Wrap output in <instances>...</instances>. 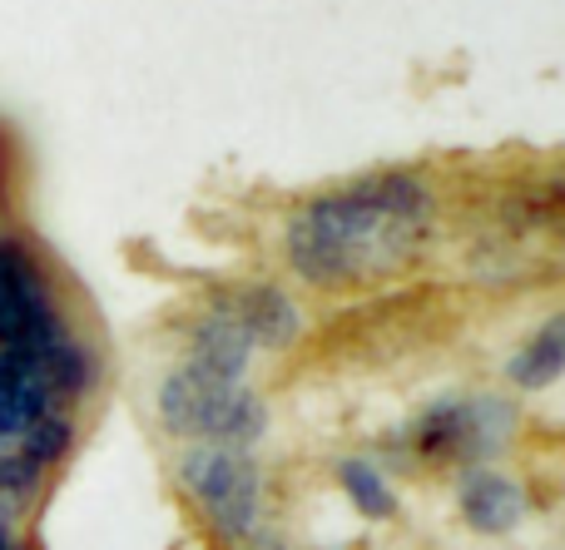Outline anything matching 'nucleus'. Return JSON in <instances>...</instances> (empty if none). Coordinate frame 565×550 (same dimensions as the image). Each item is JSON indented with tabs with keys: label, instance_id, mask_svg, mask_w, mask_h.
<instances>
[{
	"label": "nucleus",
	"instance_id": "f257e3e1",
	"mask_svg": "<svg viewBox=\"0 0 565 550\" xmlns=\"http://www.w3.org/2000/svg\"><path fill=\"white\" fill-rule=\"evenodd\" d=\"M427 179L417 174H372L348 188L318 194L288 218L282 254L288 268L312 288H367L402 273L431 234Z\"/></svg>",
	"mask_w": 565,
	"mask_h": 550
},
{
	"label": "nucleus",
	"instance_id": "20e7f679",
	"mask_svg": "<svg viewBox=\"0 0 565 550\" xmlns=\"http://www.w3.org/2000/svg\"><path fill=\"white\" fill-rule=\"evenodd\" d=\"M179 482H184L189 502L209 521L218 541H244L258 526V502H264V482L248 452L218 442H199L179 462Z\"/></svg>",
	"mask_w": 565,
	"mask_h": 550
},
{
	"label": "nucleus",
	"instance_id": "7ed1b4c3",
	"mask_svg": "<svg viewBox=\"0 0 565 550\" xmlns=\"http://www.w3.org/2000/svg\"><path fill=\"white\" fill-rule=\"evenodd\" d=\"M511 436H516V407L507 397L431 402L407 427V446L437 466H481L487 456L507 452Z\"/></svg>",
	"mask_w": 565,
	"mask_h": 550
},
{
	"label": "nucleus",
	"instance_id": "39448f33",
	"mask_svg": "<svg viewBox=\"0 0 565 550\" xmlns=\"http://www.w3.org/2000/svg\"><path fill=\"white\" fill-rule=\"evenodd\" d=\"M457 506H461V521L477 536H507L526 516L521 486L511 476H501L497 466H467L457 482Z\"/></svg>",
	"mask_w": 565,
	"mask_h": 550
},
{
	"label": "nucleus",
	"instance_id": "423d86ee",
	"mask_svg": "<svg viewBox=\"0 0 565 550\" xmlns=\"http://www.w3.org/2000/svg\"><path fill=\"white\" fill-rule=\"evenodd\" d=\"M248 357H254V343H248L244 323L234 317V308L218 298V303L194 323V333H189V363L214 373V377H228V382H244Z\"/></svg>",
	"mask_w": 565,
	"mask_h": 550
},
{
	"label": "nucleus",
	"instance_id": "0eeeda50",
	"mask_svg": "<svg viewBox=\"0 0 565 550\" xmlns=\"http://www.w3.org/2000/svg\"><path fill=\"white\" fill-rule=\"evenodd\" d=\"M224 303L234 308V317L244 323V333H248V343H254V347L282 353V347L298 343L302 317H298V303H292L282 288H274V283H248V288H238V293H228Z\"/></svg>",
	"mask_w": 565,
	"mask_h": 550
},
{
	"label": "nucleus",
	"instance_id": "f03ea898",
	"mask_svg": "<svg viewBox=\"0 0 565 550\" xmlns=\"http://www.w3.org/2000/svg\"><path fill=\"white\" fill-rule=\"evenodd\" d=\"M159 422L169 436H184V442H218V446H248L264 436L268 412L258 402V392H248L244 382H228L214 377L204 367L184 363L159 382Z\"/></svg>",
	"mask_w": 565,
	"mask_h": 550
},
{
	"label": "nucleus",
	"instance_id": "9b49d317",
	"mask_svg": "<svg viewBox=\"0 0 565 550\" xmlns=\"http://www.w3.org/2000/svg\"><path fill=\"white\" fill-rule=\"evenodd\" d=\"M40 466L25 462V456L15 452V446H6V456H0V496H30L40 486Z\"/></svg>",
	"mask_w": 565,
	"mask_h": 550
},
{
	"label": "nucleus",
	"instance_id": "6e6552de",
	"mask_svg": "<svg viewBox=\"0 0 565 550\" xmlns=\"http://www.w3.org/2000/svg\"><path fill=\"white\" fill-rule=\"evenodd\" d=\"M338 486L342 496L352 502V511L362 516V521H392L397 516V492L387 486V476L377 472L372 462H362V456H348V462H338Z\"/></svg>",
	"mask_w": 565,
	"mask_h": 550
},
{
	"label": "nucleus",
	"instance_id": "1a4fd4ad",
	"mask_svg": "<svg viewBox=\"0 0 565 550\" xmlns=\"http://www.w3.org/2000/svg\"><path fill=\"white\" fill-rule=\"evenodd\" d=\"M507 377L521 387V392H541V387L561 382V377H565V343L541 327L531 343H521L516 353H511Z\"/></svg>",
	"mask_w": 565,
	"mask_h": 550
},
{
	"label": "nucleus",
	"instance_id": "9d476101",
	"mask_svg": "<svg viewBox=\"0 0 565 550\" xmlns=\"http://www.w3.org/2000/svg\"><path fill=\"white\" fill-rule=\"evenodd\" d=\"M70 446H75V422H70L65 412H45L25 436H20L15 452L25 456V462H35L40 472H50L55 462L70 456Z\"/></svg>",
	"mask_w": 565,
	"mask_h": 550
},
{
	"label": "nucleus",
	"instance_id": "ddd939ff",
	"mask_svg": "<svg viewBox=\"0 0 565 550\" xmlns=\"http://www.w3.org/2000/svg\"><path fill=\"white\" fill-rule=\"evenodd\" d=\"M546 333H551V337H561V343H565V313H561V317H551Z\"/></svg>",
	"mask_w": 565,
	"mask_h": 550
},
{
	"label": "nucleus",
	"instance_id": "f8f14e48",
	"mask_svg": "<svg viewBox=\"0 0 565 550\" xmlns=\"http://www.w3.org/2000/svg\"><path fill=\"white\" fill-rule=\"evenodd\" d=\"M0 550H20V541H15V531H10V516L0 511Z\"/></svg>",
	"mask_w": 565,
	"mask_h": 550
}]
</instances>
